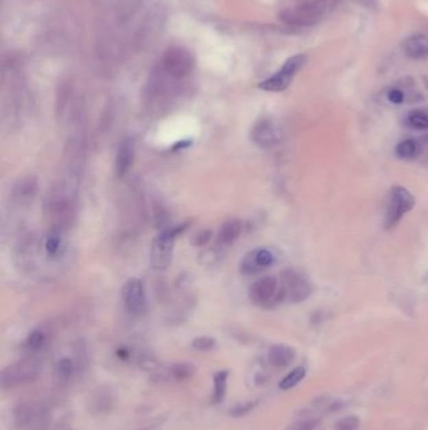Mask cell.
Here are the masks:
<instances>
[{"label": "cell", "instance_id": "6da1fadb", "mask_svg": "<svg viewBox=\"0 0 428 430\" xmlns=\"http://www.w3.org/2000/svg\"><path fill=\"white\" fill-rule=\"evenodd\" d=\"M340 0H308L299 5L281 10V21L293 27H310L320 22L338 5Z\"/></svg>", "mask_w": 428, "mask_h": 430}, {"label": "cell", "instance_id": "7a4b0ae2", "mask_svg": "<svg viewBox=\"0 0 428 430\" xmlns=\"http://www.w3.org/2000/svg\"><path fill=\"white\" fill-rule=\"evenodd\" d=\"M414 195L407 190L403 186H393L388 195L387 208L384 213V228L392 229L394 228L403 215L411 212L414 207Z\"/></svg>", "mask_w": 428, "mask_h": 430}, {"label": "cell", "instance_id": "3957f363", "mask_svg": "<svg viewBox=\"0 0 428 430\" xmlns=\"http://www.w3.org/2000/svg\"><path fill=\"white\" fill-rule=\"evenodd\" d=\"M186 225L163 230L155 238L154 243L151 245V252H150L151 267L156 271H163L170 266L175 239L180 233L184 231Z\"/></svg>", "mask_w": 428, "mask_h": 430}, {"label": "cell", "instance_id": "277c9868", "mask_svg": "<svg viewBox=\"0 0 428 430\" xmlns=\"http://www.w3.org/2000/svg\"><path fill=\"white\" fill-rule=\"evenodd\" d=\"M251 302L263 308H272L284 301L281 283L275 275L261 277L251 286Z\"/></svg>", "mask_w": 428, "mask_h": 430}, {"label": "cell", "instance_id": "5b68a950", "mask_svg": "<svg viewBox=\"0 0 428 430\" xmlns=\"http://www.w3.org/2000/svg\"><path fill=\"white\" fill-rule=\"evenodd\" d=\"M305 62H307V56H304V54H296V56L290 57L276 73L273 74L269 78H266L265 81L261 82L259 84V89H263L265 92H283V91H285L290 86L293 78L304 67Z\"/></svg>", "mask_w": 428, "mask_h": 430}, {"label": "cell", "instance_id": "8992f818", "mask_svg": "<svg viewBox=\"0 0 428 430\" xmlns=\"http://www.w3.org/2000/svg\"><path fill=\"white\" fill-rule=\"evenodd\" d=\"M281 288L284 301L289 304L303 302L313 292V287L305 275L294 269H288L281 275Z\"/></svg>", "mask_w": 428, "mask_h": 430}, {"label": "cell", "instance_id": "52a82bcc", "mask_svg": "<svg viewBox=\"0 0 428 430\" xmlns=\"http://www.w3.org/2000/svg\"><path fill=\"white\" fill-rule=\"evenodd\" d=\"M39 366L33 360H22L7 366L1 372L3 389H12L15 386L32 383L39 375Z\"/></svg>", "mask_w": 428, "mask_h": 430}, {"label": "cell", "instance_id": "ba28073f", "mask_svg": "<svg viewBox=\"0 0 428 430\" xmlns=\"http://www.w3.org/2000/svg\"><path fill=\"white\" fill-rule=\"evenodd\" d=\"M276 260L275 253L269 248H257L248 253L240 263V272L244 275H257L273 267Z\"/></svg>", "mask_w": 428, "mask_h": 430}, {"label": "cell", "instance_id": "9c48e42d", "mask_svg": "<svg viewBox=\"0 0 428 430\" xmlns=\"http://www.w3.org/2000/svg\"><path fill=\"white\" fill-rule=\"evenodd\" d=\"M193 67L191 53L184 48H170L163 57V68L175 78H182L190 73Z\"/></svg>", "mask_w": 428, "mask_h": 430}, {"label": "cell", "instance_id": "30bf717a", "mask_svg": "<svg viewBox=\"0 0 428 430\" xmlns=\"http://www.w3.org/2000/svg\"><path fill=\"white\" fill-rule=\"evenodd\" d=\"M122 297L127 310L136 316H142L147 311V298L143 283L137 278H131L125 283Z\"/></svg>", "mask_w": 428, "mask_h": 430}, {"label": "cell", "instance_id": "8fae6325", "mask_svg": "<svg viewBox=\"0 0 428 430\" xmlns=\"http://www.w3.org/2000/svg\"><path fill=\"white\" fill-rule=\"evenodd\" d=\"M251 140L261 148H272L276 146L281 140V131L279 127L270 120H261L251 130Z\"/></svg>", "mask_w": 428, "mask_h": 430}, {"label": "cell", "instance_id": "7c38bea8", "mask_svg": "<svg viewBox=\"0 0 428 430\" xmlns=\"http://www.w3.org/2000/svg\"><path fill=\"white\" fill-rule=\"evenodd\" d=\"M134 160V142L132 139H125L119 144L116 156V172L119 177H125L132 168Z\"/></svg>", "mask_w": 428, "mask_h": 430}, {"label": "cell", "instance_id": "4fadbf2b", "mask_svg": "<svg viewBox=\"0 0 428 430\" xmlns=\"http://www.w3.org/2000/svg\"><path fill=\"white\" fill-rule=\"evenodd\" d=\"M402 48L412 60H425L428 57V37L423 34H414L406 38Z\"/></svg>", "mask_w": 428, "mask_h": 430}, {"label": "cell", "instance_id": "5bb4252c", "mask_svg": "<svg viewBox=\"0 0 428 430\" xmlns=\"http://www.w3.org/2000/svg\"><path fill=\"white\" fill-rule=\"evenodd\" d=\"M296 360V351L288 345H274L268 352V361L269 363L278 367L284 369Z\"/></svg>", "mask_w": 428, "mask_h": 430}, {"label": "cell", "instance_id": "9a60e30c", "mask_svg": "<svg viewBox=\"0 0 428 430\" xmlns=\"http://www.w3.org/2000/svg\"><path fill=\"white\" fill-rule=\"evenodd\" d=\"M243 230V223L239 219H230L222 224V229L219 231V243L222 245H233L237 238L240 237Z\"/></svg>", "mask_w": 428, "mask_h": 430}, {"label": "cell", "instance_id": "2e32d148", "mask_svg": "<svg viewBox=\"0 0 428 430\" xmlns=\"http://www.w3.org/2000/svg\"><path fill=\"white\" fill-rule=\"evenodd\" d=\"M63 249V237L58 228H53L45 239V252L49 257L60 256Z\"/></svg>", "mask_w": 428, "mask_h": 430}, {"label": "cell", "instance_id": "e0dca14e", "mask_svg": "<svg viewBox=\"0 0 428 430\" xmlns=\"http://www.w3.org/2000/svg\"><path fill=\"white\" fill-rule=\"evenodd\" d=\"M228 380H229V371H217L214 375V395L213 399L215 403H222L226 395L228 390Z\"/></svg>", "mask_w": 428, "mask_h": 430}, {"label": "cell", "instance_id": "ac0fdd59", "mask_svg": "<svg viewBox=\"0 0 428 430\" xmlns=\"http://www.w3.org/2000/svg\"><path fill=\"white\" fill-rule=\"evenodd\" d=\"M407 126L417 130L426 131L428 130V112L423 110H414L407 115Z\"/></svg>", "mask_w": 428, "mask_h": 430}, {"label": "cell", "instance_id": "d6986e66", "mask_svg": "<svg viewBox=\"0 0 428 430\" xmlns=\"http://www.w3.org/2000/svg\"><path fill=\"white\" fill-rule=\"evenodd\" d=\"M195 371L196 369L191 363H178L171 365L169 367V375L176 381H184L191 378Z\"/></svg>", "mask_w": 428, "mask_h": 430}, {"label": "cell", "instance_id": "ffe728a7", "mask_svg": "<svg viewBox=\"0 0 428 430\" xmlns=\"http://www.w3.org/2000/svg\"><path fill=\"white\" fill-rule=\"evenodd\" d=\"M38 184L36 178H25L15 186V195L21 199H29L37 193Z\"/></svg>", "mask_w": 428, "mask_h": 430}, {"label": "cell", "instance_id": "44dd1931", "mask_svg": "<svg viewBox=\"0 0 428 430\" xmlns=\"http://www.w3.org/2000/svg\"><path fill=\"white\" fill-rule=\"evenodd\" d=\"M307 375V370L303 366H298L294 370L290 371L285 378H283L279 384L281 390H290L298 385Z\"/></svg>", "mask_w": 428, "mask_h": 430}, {"label": "cell", "instance_id": "7402d4cb", "mask_svg": "<svg viewBox=\"0 0 428 430\" xmlns=\"http://www.w3.org/2000/svg\"><path fill=\"white\" fill-rule=\"evenodd\" d=\"M418 152H420V145L412 139L399 142L396 148V155L399 156V159H412Z\"/></svg>", "mask_w": 428, "mask_h": 430}, {"label": "cell", "instance_id": "603a6c76", "mask_svg": "<svg viewBox=\"0 0 428 430\" xmlns=\"http://www.w3.org/2000/svg\"><path fill=\"white\" fill-rule=\"evenodd\" d=\"M113 405V398L111 394L104 393V390L99 392L93 399V408L99 414L102 413H108Z\"/></svg>", "mask_w": 428, "mask_h": 430}, {"label": "cell", "instance_id": "cb8c5ba5", "mask_svg": "<svg viewBox=\"0 0 428 430\" xmlns=\"http://www.w3.org/2000/svg\"><path fill=\"white\" fill-rule=\"evenodd\" d=\"M45 342H47V336L45 332L40 330H34L28 336L25 345H27V349L36 352L45 348Z\"/></svg>", "mask_w": 428, "mask_h": 430}, {"label": "cell", "instance_id": "d4e9b609", "mask_svg": "<svg viewBox=\"0 0 428 430\" xmlns=\"http://www.w3.org/2000/svg\"><path fill=\"white\" fill-rule=\"evenodd\" d=\"M320 424V418L302 416L299 420L290 424L287 430H316Z\"/></svg>", "mask_w": 428, "mask_h": 430}, {"label": "cell", "instance_id": "484cf974", "mask_svg": "<svg viewBox=\"0 0 428 430\" xmlns=\"http://www.w3.org/2000/svg\"><path fill=\"white\" fill-rule=\"evenodd\" d=\"M75 367H77V365L74 363L73 360H71V359H68V357H64V359H62L57 363V374L60 375V378H71L72 376V374H73L74 370H75Z\"/></svg>", "mask_w": 428, "mask_h": 430}, {"label": "cell", "instance_id": "4316f807", "mask_svg": "<svg viewBox=\"0 0 428 430\" xmlns=\"http://www.w3.org/2000/svg\"><path fill=\"white\" fill-rule=\"evenodd\" d=\"M192 349L196 351H202V352H209L213 351L216 346V341L213 337L209 336H200L196 337L191 343Z\"/></svg>", "mask_w": 428, "mask_h": 430}, {"label": "cell", "instance_id": "83f0119b", "mask_svg": "<svg viewBox=\"0 0 428 430\" xmlns=\"http://www.w3.org/2000/svg\"><path fill=\"white\" fill-rule=\"evenodd\" d=\"M250 374V381L254 385H263V384H265L266 381H268V378H269L268 369H266L263 363H258V365L252 369Z\"/></svg>", "mask_w": 428, "mask_h": 430}, {"label": "cell", "instance_id": "f1b7e54d", "mask_svg": "<svg viewBox=\"0 0 428 430\" xmlns=\"http://www.w3.org/2000/svg\"><path fill=\"white\" fill-rule=\"evenodd\" d=\"M361 420L358 416H344L340 419L335 424V429L337 430H357L359 428Z\"/></svg>", "mask_w": 428, "mask_h": 430}, {"label": "cell", "instance_id": "f546056e", "mask_svg": "<svg viewBox=\"0 0 428 430\" xmlns=\"http://www.w3.org/2000/svg\"><path fill=\"white\" fill-rule=\"evenodd\" d=\"M387 98H388V101L393 104H405L407 101L405 91L399 89V87L390 89L388 93H387Z\"/></svg>", "mask_w": 428, "mask_h": 430}, {"label": "cell", "instance_id": "4dcf8cb0", "mask_svg": "<svg viewBox=\"0 0 428 430\" xmlns=\"http://www.w3.org/2000/svg\"><path fill=\"white\" fill-rule=\"evenodd\" d=\"M213 238V231L209 229L200 230L192 239V243L196 247H202V245H206Z\"/></svg>", "mask_w": 428, "mask_h": 430}, {"label": "cell", "instance_id": "1f68e13d", "mask_svg": "<svg viewBox=\"0 0 428 430\" xmlns=\"http://www.w3.org/2000/svg\"><path fill=\"white\" fill-rule=\"evenodd\" d=\"M257 404L255 403H244V404H240L237 405L235 408L230 409V416H243L245 414H248L249 411H251L254 407Z\"/></svg>", "mask_w": 428, "mask_h": 430}]
</instances>
